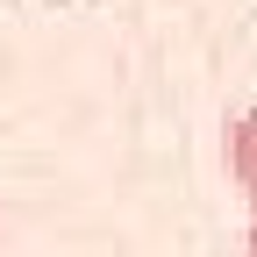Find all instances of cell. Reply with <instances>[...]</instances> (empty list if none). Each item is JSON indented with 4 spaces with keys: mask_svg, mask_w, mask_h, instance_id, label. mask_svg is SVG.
<instances>
[{
    "mask_svg": "<svg viewBox=\"0 0 257 257\" xmlns=\"http://www.w3.org/2000/svg\"><path fill=\"white\" fill-rule=\"evenodd\" d=\"M243 257H257V221H250V236H243Z\"/></svg>",
    "mask_w": 257,
    "mask_h": 257,
    "instance_id": "7a4b0ae2",
    "label": "cell"
},
{
    "mask_svg": "<svg viewBox=\"0 0 257 257\" xmlns=\"http://www.w3.org/2000/svg\"><path fill=\"white\" fill-rule=\"evenodd\" d=\"M221 157H229V179H236V193L257 207V107L229 121V136H221Z\"/></svg>",
    "mask_w": 257,
    "mask_h": 257,
    "instance_id": "6da1fadb",
    "label": "cell"
}]
</instances>
